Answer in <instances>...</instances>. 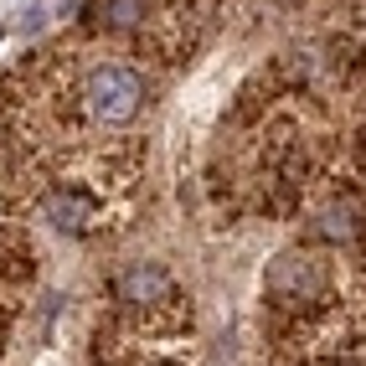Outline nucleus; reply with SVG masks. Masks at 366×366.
<instances>
[{"label":"nucleus","mask_w":366,"mask_h":366,"mask_svg":"<svg viewBox=\"0 0 366 366\" xmlns=\"http://www.w3.org/2000/svg\"><path fill=\"white\" fill-rule=\"evenodd\" d=\"M139 104H144V78L124 62H104L83 78V109L93 124H109V129L129 124L139 114Z\"/></svg>","instance_id":"1"},{"label":"nucleus","mask_w":366,"mask_h":366,"mask_svg":"<svg viewBox=\"0 0 366 366\" xmlns=\"http://www.w3.org/2000/svg\"><path fill=\"white\" fill-rule=\"evenodd\" d=\"M114 295L129 310H160V305H176V284L160 263H129L114 274Z\"/></svg>","instance_id":"2"},{"label":"nucleus","mask_w":366,"mask_h":366,"mask_svg":"<svg viewBox=\"0 0 366 366\" xmlns=\"http://www.w3.org/2000/svg\"><path fill=\"white\" fill-rule=\"evenodd\" d=\"M320 289V263L310 253H279L268 268V295L279 305H310V295Z\"/></svg>","instance_id":"3"},{"label":"nucleus","mask_w":366,"mask_h":366,"mask_svg":"<svg viewBox=\"0 0 366 366\" xmlns=\"http://www.w3.org/2000/svg\"><path fill=\"white\" fill-rule=\"evenodd\" d=\"M41 217H46L57 232H72V237H78V232H93V227L104 222L99 202L83 197V191H72V186H67V191H52V197L41 202Z\"/></svg>","instance_id":"4"},{"label":"nucleus","mask_w":366,"mask_h":366,"mask_svg":"<svg viewBox=\"0 0 366 366\" xmlns=\"http://www.w3.org/2000/svg\"><path fill=\"white\" fill-rule=\"evenodd\" d=\"M93 16L104 31H129L144 21V0H93Z\"/></svg>","instance_id":"5"},{"label":"nucleus","mask_w":366,"mask_h":366,"mask_svg":"<svg viewBox=\"0 0 366 366\" xmlns=\"http://www.w3.org/2000/svg\"><path fill=\"white\" fill-rule=\"evenodd\" d=\"M361 207L356 202H335V207H325L320 212V237H335V242H346V237H356L361 232Z\"/></svg>","instance_id":"6"}]
</instances>
